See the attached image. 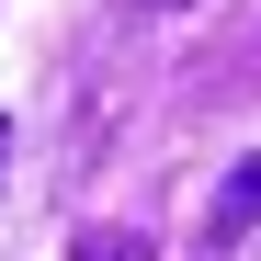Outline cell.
I'll use <instances>...</instances> for the list:
<instances>
[{
	"mask_svg": "<svg viewBox=\"0 0 261 261\" xmlns=\"http://www.w3.org/2000/svg\"><path fill=\"white\" fill-rule=\"evenodd\" d=\"M68 261H159V239H148V227H80Z\"/></svg>",
	"mask_w": 261,
	"mask_h": 261,
	"instance_id": "7a4b0ae2",
	"label": "cell"
},
{
	"mask_svg": "<svg viewBox=\"0 0 261 261\" xmlns=\"http://www.w3.org/2000/svg\"><path fill=\"white\" fill-rule=\"evenodd\" d=\"M148 12H182V0H148Z\"/></svg>",
	"mask_w": 261,
	"mask_h": 261,
	"instance_id": "3957f363",
	"label": "cell"
},
{
	"mask_svg": "<svg viewBox=\"0 0 261 261\" xmlns=\"http://www.w3.org/2000/svg\"><path fill=\"white\" fill-rule=\"evenodd\" d=\"M261 227V159H239L227 182H216V204H204V250H239Z\"/></svg>",
	"mask_w": 261,
	"mask_h": 261,
	"instance_id": "6da1fadb",
	"label": "cell"
}]
</instances>
